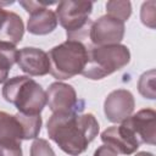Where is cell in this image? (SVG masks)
<instances>
[{
  "label": "cell",
  "mask_w": 156,
  "mask_h": 156,
  "mask_svg": "<svg viewBox=\"0 0 156 156\" xmlns=\"http://www.w3.org/2000/svg\"><path fill=\"white\" fill-rule=\"evenodd\" d=\"M55 2H38V1H21L20 5L30 13L28 20V30L32 34H48L57 26V17L54 11L46 6Z\"/></svg>",
  "instance_id": "obj_7"
},
{
  "label": "cell",
  "mask_w": 156,
  "mask_h": 156,
  "mask_svg": "<svg viewBox=\"0 0 156 156\" xmlns=\"http://www.w3.org/2000/svg\"><path fill=\"white\" fill-rule=\"evenodd\" d=\"M17 49L13 44L0 41V83L5 82L10 69L17 60Z\"/></svg>",
  "instance_id": "obj_15"
},
{
  "label": "cell",
  "mask_w": 156,
  "mask_h": 156,
  "mask_svg": "<svg viewBox=\"0 0 156 156\" xmlns=\"http://www.w3.org/2000/svg\"><path fill=\"white\" fill-rule=\"evenodd\" d=\"M124 35V22L105 15L91 23L89 30V38L96 46L118 44Z\"/></svg>",
  "instance_id": "obj_6"
},
{
  "label": "cell",
  "mask_w": 156,
  "mask_h": 156,
  "mask_svg": "<svg viewBox=\"0 0 156 156\" xmlns=\"http://www.w3.org/2000/svg\"><path fill=\"white\" fill-rule=\"evenodd\" d=\"M129 128L140 143L154 145L156 138V113L151 108H144L126 118L122 123Z\"/></svg>",
  "instance_id": "obj_10"
},
{
  "label": "cell",
  "mask_w": 156,
  "mask_h": 156,
  "mask_svg": "<svg viewBox=\"0 0 156 156\" xmlns=\"http://www.w3.org/2000/svg\"><path fill=\"white\" fill-rule=\"evenodd\" d=\"M135 156H154V155L150 154V152H139V154L135 155Z\"/></svg>",
  "instance_id": "obj_21"
},
{
  "label": "cell",
  "mask_w": 156,
  "mask_h": 156,
  "mask_svg": "<svg viewBox=\"0 0 156 156\" xmlns=\"http://www.w3.org/2000/svg\"><path fill=\"white\" fill-rule=\"evenodd\" d=\"M46 102L55 112H80L83 101L78 100L74 89L65 83H52L46 93Z\"/></svg>",
  "instance_id": "obj_8"
},
{
  "label": "cell",
  "mask_w": 156,
  "mask_h": 156,
  "mask_svg": "<svg viewBox=\"0 0 156 156\" xmlns=\"http://www.w3.org/2000/svg\"><path fill=\"white\" fill-rule=\"evenodd\" d=\"M134 110L133 95L123 89L112 91L105 100V115L111 122H123Z\"/></svg>",
  "instance_id": "obj_11"
},
{
  "label": "cell",
  "mask_w": 156,
  "mask_h": 156,
  "mask_svg": "<svg viewBox=\"0 0 156 156\" xmlns=\"http://www.w3.org/2000/svg\"><path fill=\"white\" fill-rule=\"evenodd\" d=\"M0 156H22L21 141H0Z\"/></svg>",
  "instance_id": "obj_18"
},
{
  "label": "cell",
  "mask_w": 156,
  "mask_h": 156,
  "mask_svg": "<svg viewBox=\"0 0 156 156\" xmlns=\"http://www.w3.org/2000/svg\"><path fill=\"white\" fill-rule=\"evenodd\" d=\"M2 96L16 106L20 113L40 115L46 105V93L34 79L20 76L9 79L2 88Z\"/></svg>",
  "instance_id": "obj_2"
},
{
  "label": "cell",
  "mask_w": 156,
  "mask_h": 156,
  "mask_svg": "<svg viewBox=\"0 0 156 156\" xmlns=\"http://www.w3.org/2000/svg\"><path fill=\"white\" fill-rule=\"evenodd\" d=\"M30 156H55L49 143L44 139H37L30 147Z\"/></svg>",
  "instance_id": "obj_17"
},
{
  "label": "cell",
  "mask_w": 156,
  "mask_h": 156,
  "mask_svg": "<svg viewBox=\"0 0 156 156\" xmlns=\"http://www.w3.org/2000/svg\"><path fill=\"white\" fill-rule=\"evenodd\" d=\"M141 21L144 24L154 28L155 22V1L145 2L141 7Z\"/></svg>",
  "instance_id": "obj_19"
},
{
  "label": "cell",
  "mask_w": 156,
  "mask_h": 156,
  "mask_svg": "<svg viewBox=\"0 0 156 156\" xmlns=\"http://www.w3.org/2000/svg\"><path fill=\"white\" fill-rule=\"evenodd\" d=\"M17 65L30 76H44L50 72L49 55L41 49L23 48L17 52Z\"/></svg>",
  "instance_id": "obj_12"
},
{
  "label": "cell",
  "mask_w": 156,
  "mask_h": 156,
  "mask_svg": "<svg viewBox=\"0 0 156 156\" xmlns=\"http://www.w3.org/2000/svg\"><path fill=\"white\" fill-rule=\"evenodd\" d=\"M22 139H26V132L18 113L11 116L0 111V141H21Z\"/></svg>",
  "instance_id": "obj_14"
},
{
  "label": "cell",
  "mask_w": 156,
  "mask_h": 156,
  "mask_svg": "<svg viewBox=\"0 0 156 156\" xmlns=\"http://www.w3.org/2000/svg\"><path fill=\"white\" fill-rule=\"evenodd\" d=\"M129 58L128 48L121 44L89 46L88 60L80 74L89 79H101L124 67Z\"/></svg>",
  "instance_id": "obj_3"
},
{
  "label": "cell",
  "mask_w": 156,
  "mask_h": 156,
  "mask_svg": "<svg viewBox=\"0 0 156 156\" xmlns=\"http://www.w3.org/2000/svg\"><path fill=\"white\" fill-rule=\"evenodd\" d=\"M93 10L90 1L66 0L57 4L56 17L60 24L66 29L68 40L80 41L89 35L91 21L89 16Z\"/></svg>",
  "instance_id": "obj_5"
},
{
  "label": "cell",
  "mask_w": 156,
  "mask_h": 156,
  "mask_svg": "<svg viewBox=\"0 0 156 156\" xmlns=\"http://www.w3.org/2000/svg\"><path fill=\"white\" fill-rule=\"evenodd\" d=\"M1 5L4 4L0 2V41H7L16 45L23 37V22L18 15L4 10Z\"/></svg>",
  "instance_id": "obj_13"
},
{
  "label": "cell",
  "mask_w": 156,
  "mask_h": 156,
  "mask_svg": "<svg viewBox=\"0 0 156 156\" xmlns=\"http://www.w3.org/2000/svg\"><path fill=\"white\" fill-rule=\"evenodd\" d=\"M48 55L52 77L68 79L84 69L88 60V48L82 41L67 40L52 48Z\"/></svg>",
  "instance_id": "obj_4"
},
{
  "label": "cell",
  "mask_w": 156,
  "mask_h": 156,
  "mask_svg": "<svg viewBox=\"0 0 156 156\" xmlns=\"http://www.w3.org/2000/svg\"><path fill=\"white\" fill-rule=\"evenodd\" d=\"M94 156H118V154L116 151H113L111 147L102 145L94 152Z\"/></svg>",
  "instance_id": "obj_20"
},
{
  "label": "cell",
  "mask_w": 156,
  "mask_h": 156,
  "mask_svg": "<svg viewBox=\"0 0 156 156\" xmlns=\"http://www.w3.org/2000/svg\"><path fill=\"white\" fill-rule=\"evenodd\" d=\"M106 9L110 16H113L123 22L128 20L132 12L129 1H108L106 4Z\"/></svg>",
  "instance_id": "obj_16"
},
{
  "label": "cell",
  "mask_w": 156,
  "mask_h": 156,
  "mask_svg": "<svg viewBox=\"0 0 156 156\" xmlns=\"http://www.w3.org/2000/svg\"><path fill=\"white\" fill-rule=\"evenodd\" d=\"M101 140L106 146L122 155L133 154L140 145L135 134L123 124L112 126L105 129L101 133Z\"/></svg>",
  "instance_id": "obj_9"
},
{
  "label": "cell",
  "mask_w": 156,
  "mask_h": 156,
  "mask_svg": "<svg viewBox=\"0 0 156 156\" xmlns=\"http://www.w3.org/2000/svg\"><path fill=\"white\" fill-rule=\"evenodd\" d=\"M48 133L62 151L77 156L98 135L99 123L91 113L55 112L48 122Z\"/></svg>",
  "instance_id": "obj_1"
}]
</instances>
